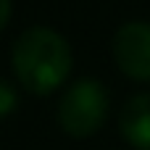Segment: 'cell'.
Masks as SVG:
<instances>
[{
    "instance_id": "cell-1",
    "label": "cell",
    "mask_w": 150,
    "mask_h": 150,
    "mask_svg": "<svg viewBox=\"0 0 150 150\" xmlns=\"http://www.w3.org/2000/svg\"><path fill=\"white\" fill-rule=\"evenodd\" d=\"M13 74L18 84L32 95H50L55 92L71 74L74 55L71 45L47 26H32L18 34L13 53Z\"/></svg>"
},
{
    "instance_id": "cell-2",
    "label": "cell",
    "mask_w": 150,
    "mask_h": 150,
    "mask_svg": "<svg viewBox=\"0 0 150 150\" xmlns=\"http://www.w3.org/2000/svg\"><path fill=\"white\" fill-rule=\"evenodd\" d=\"M108 116V90L100 79H76L58 103V124L69 137L84 140L100 132Z\"/></svg>"
},
{
    "instance_id": "cell-3",
    "label": "cell",
    "mask_w": 150,
    "mask_h": 150,
    "mask_svg": "<svg viewBox=\"0 0 150 150\" xmlns=\"http://www.w3.org/2000/svg\"><path fill=\"white\" fill-rule=\"evenodd\" d=\"M111 53L124 76L134 82H150V24L127 21L119 26L111 42Z\"/></svg>"
},
{
    "instance_id": "cell-4",
    "label": "cell",
    "mask_w": 150,
    "mask_h": 150,
    "mask_svg": "<svg viewBox=\"0 0 150 150\" xmlns=\"http://www.w3.org/2000/svg\"><path fill=\"white\" fill-rule=\"evenodd\" d=\"M119 132L134 150H150V92L132 95L121 105Z\"/></svg>"
},
{
    "instance_id": "cell-5",
    "label": "cell",
    "mask_w": 150,
    "mask_h": 150,
    "mask_svg": "<svg viewBox=\"0 0 150 150\" xmlns=\"http://www.w3.org/2000/svg\"><path fill=\"white\" fill-rule=\"evenodd\" d=\"M16 108H18V92H16V87L8 79L0 76V119L11 116Z\"/></svg>"
},
{
    "instance_id": "cell-6",
    "label": "cell",
    "mask_w": 150,
    "mask_h": 150,
    "mask_svg": "<svg viewBox=\"0 0 150 150\" xmlns=\"http://www.w3.org/2000/svg\"><path fill=\"white\" fill-rule=\"evenodd\" d=\"M11 11H13V3H11V0H0V32L8 26V21H11Z\"/></svg>"
}]
</instances>
